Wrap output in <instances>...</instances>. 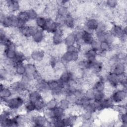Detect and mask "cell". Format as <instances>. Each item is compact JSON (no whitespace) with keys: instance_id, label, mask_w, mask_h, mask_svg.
Instances as JSON below:
<instances>
[{"instance_id":"obj_1","label":"cell","mask_w":127,"mask_h":127,"mask_svg":"<svg viewBox=\"0 0 127 127\" xmlns=\"http://www.w3.org/2000/svg\"><path fill=\"white\" fill-rule=\"evenodd\" d=\"M25 99L19 95H13L11 97L5 99V101L1 103V105L8 109L18 112L24 106Z\"/></svg>"},{"instance_id":"obj_2","label":"cell","mask_w":127,"mask_h":127,"mask_svg":"<svg viewBox=\"0 0 127 127\" xmlns=\"http://www.w3.org/2000/svg\"><path fill=\"white\" fill-rule=\"evenodd\" d=\"M127 96V89L117 88L113 91L110 97L115 104H126Z\"/></svg>"},{"instance_id":"obj_3","label":"cell","mask_w":127,"mask_h":127,"mask_svg":"<svg viewBox=\"0 0 127 127\" xmlns=\"http://www.w3.org/2000/svg\"><path fill=\"white\" fill-rule=\"evenodd\" d=\"M109 31L118 40L127 35V27L121 24L113 23L112 24Z\"/></svg>"},{"instance_id":"obj_4","label":"cell","mask_w":127,"mask_h":127,"mask_svg":"<svg viewBox=\"0 0 127 127\" xmlns=\"http://www.w3.org/2000/svg\"><path fill=\"white\" fill-rule=\"evenodd\" d=\"M80 58V53L79 52H69L65 51L60 57V60L67 65L71 63H76Z\"/></svg>"},{"instance_id":"obj_5","label":"cell","mask_w":127,"mask_h":127,"mask_svg":"<svg viewBox=\"0 0 127 127\" xmlns=\"http://www.w3.org/2000/svg\"><path fill=\"white\" fill-rule=\"evenodd\" d=\"M99 19L95 17H88L84 18L83 27L85 30L94 33L97 29Z\"/></svg>"},{"instance_id":"obj_6","label":"cell","mask_w":127,"mask_h":127,"mask_svg":"<svg viewBox=\"0 0 127 127\" xmlns=\"http://www.w3.org/2000/svg\"><path fill=\"white\" fill-rule=\"evenodd\" d=\"M46 53L45 50L41 48H38L33 51H32L29 58L31 61L35 63H39L42 62L46 56Z\"/></svg>"},{"instance_id":"obj_7","label":"cell","mask_w":127,"mask_h":127,"mask_svg":"<svg viewBox=\"0 0 127 127\" xmlns=\"http://www.w3.org/2000/svg\"><path fill=\"white\" fill-rule=\"evenodd\" d=\"M106 83L114 89H116L120 85V76L112 71L107 72L105 75Z\"/></svg>"},{"instance_id":"obj_8","label":"cell","mask_w":127,"mask_h":127,"mask_svg":"<svg viewBox=\"0 0 127 127\" xmlns=\"http://www.w3.org/2000/svg\"><path fill=\"white\" fill-rule=\"evenodd\" d=\"M4 4L9 14H16L20 10L19 1L16 0H4Z\"/></svg>"},{"instance_id":"obj_9","label":"cell","mask_w":127,"mask_h":127,"mask_svg":"<svg viewBox=\"0 0 127 127\" xmlns=\"http://www.w3.org/2000/svg\"><path fill=\"white\" fill-rule=\"evenodd\" d=\"M65 36L64 29L59 28L51 35V43L53 46H57L63 44Z\"/></svg>"},{"instance_id":"obj_10","label":"cell","mask_w":127,"mask_h":127,"mask_svg":"<svg viewBox=\"0 0 127 127\" xmlns=\"http://www.w3.org/2000/svg\"><path fill=\"white\" fill-rule=\"evenodd\" d=\"M37 29L38 28L34 25L26 24L19 30V32L23 37L27 39H31L35 32L37 31Z\"/></svg>"},{"instance_id":"obj_11","label":"cell","mask_w":127,"mask_h":127,"mask_svg":"<svg viewBox=\"0 0 127 127\" xmlns=\"http://www.w3.org/2000/svg\"><path fill=\"white\" fill-rule=\"evenodd\" d=\"M127 65L126 63L120 61L116 63L112 67L111 71L117 75L122 76L126 75Z\"/></svg>"},{"instance_id":"obj_12","label":"cell","mask_w":127,"mask_h":127,"mask_svg":"<svg viewBox=\"0 0 127 127\" xmlns=\"http://www.w3.org/2000/svg\"><path fill=\"white\" fill-rule=\"evenodd\" d=\"M73 79H74L73 73L67 69H66L61 72L58 79L64 86L65 85L68 84Z\"/></svg>"},{"instance_id":"obj_13","label":"cell","mask_w":127,"mask_h":127,"mask_svg":"<svg viewBox=\"0 0 127 127\" xmlns=\"http://www.w3.org/2000/svg\"><path fill=\"white\" fill-rule=\"evenodd\" d=\"M95 36L93 32H90L86 30H83L81 33V45L86 44L90 45L94 40Z\"/></svg>"},{"instance_id":"obj_14","label":"cell","mask_w":127,"mask_h":127,"mask_svg":"<svg viewBox=\"0 0 127 127\" xmlns=\"http://www.w3.org/2000/svg\"><path fill=\"white\" fill-rule=\"evenodd\" d=\"M59 28V26L54 19L50 17L47 18L46 25L44 30V31L46 33L49 34H52Z\"/></svg>"},{"instance_id":"obj_15","label":"cell","mask_w":127,"mask_h":127,"mask_svg":"<svg viewBox=\"0 0 127 127\" xmlns=\"http://www.w3.org/2000/svg\"><path fill=\"white\" fill-rule=\"evenodd\" d=\"M76 27V19L70 13L66 15L64 18V28L73 31Z\"/></svg>"},{"instance_id":"obj_16","label":"cell","mask_w":127,"mask_h":127,"mask_svg":"<svg viewBox=\"0 0 127 127\" xmlns=\"http://www.w3.org/2000/svg\"><path fill=\"white\" fill-rule=\"evenodd\" d=\"M46 35L47 33L44 30L38 28L32 37L31 40L33 42L39 46L45 41Z\"/></svg>"},{"instance_id":"obj_17","label":"cell","mask_w":127,"mask_h":127,"mask_svg":"<svg viewBox=\"0 0 127 127\" xmlns=\"http://www.w3.org/2000/svg\"><path fill=\"white\" fill-rule=\"evenodd\" d=\"M43 99L42 93L38 90L34 89L29 90L26 100L35 104Z\"/></svg>"},{"instance_id":"obj_18","label":"cell","mask_w":127,"mask_h":127,"mask_svg":"<svg viewBox=\"0 0 127 127\" xmlns=\"http://www.w3.org/2000/svg\"><path fill=\"white\" fill-rule=\"evenodd\" d=\"M0 98L7 99L13 96V94L8 86L1 82L0 85Z\"/></svg>"},{"instance_id":"obj_19","label":"cell","mask_w":127,"mask_h":127,"mask_svg":"<svg viewBox=\"0 0 127 127\" xmlns=\"http://www.w3.org/2000/svg\"><path fill=\"white\" fill-rule=\"evenodd\" d=\"M101 111L105 110H113L115 104L110 97H105L102 101L99 102Z\"/></svg>"},{"instance_id":"obj_20","label":"cell","mask_w":127,"mask_h":127,"mask_svg":"<svg viewBox=\"0 0 127 127\" xmlns=\"http://www.w3.org/2000/svg\"><path fill=\"white\" fill-rule=\"evenodd\" d=\"M25 64L26 67L25 74L33 79L34 75L38 71L36 64L33 62H28Z\"/></svg>"},{"instance_id":"obj_21","label":"cell","mask_w":127,"mask_h":127,"mask_svg":"<svg viewBox=\"0 0 127 127\" xmlns=\"http://www.w3.org/2000/svg\"><path fill=\"white\" fill-rule=\"evenodd\" d=\"M63 44L65 46L75 45L76 44V38L73 31L66 34L64 38Z\"/></svg>"},{"instance_id":"obj_22","label":"cell","mask_w":127,"mask_h":127,"mask_svg":"<svg viewBox=\"0 0 127 127\" xmlns=\"http://www.w3.org/2000/svg\"><path fill=\"white\" fill-rule=\"evenodd\" d=\"M82 57L90 62H92L97 60L98 52L94 49L90 48L84 53H81Z\"/></svg>"},{"instance_id":"obj_23","label":"cell","mask_w":127,"mask_h":127,"mask_svg":"<svg viewBox=\"0 0 127 127\" xmlns=\"http://www.w3.org/2000/svg\"><path fill=\"white\" fill-rule=\"evenodd\" d=\"M8 87L12 91L13 95H19L20 92L23 89H22L19 80H13L9 84Z\"/></svg>"},{"instance_id":"obj_24","label":"cell","mask_w":127,"mask_h":127,"mask_svg":"<svg viewBox=\"0 0 127 127\" xmlns=\"http://www.w3.org/2000/svg\"><path fill=\"white\" fill-rule=\"evenodd\" d=\"M1 27L4 28H12V18L11 14H6L4 18L0 20Z\"/></svg>"},{"instance_id":"obj_25","label":"cell","mask_w":127,"mask_h":127,"mask_svg":"<svg viewBox=\"0 0 127 127\" xmlns=\"http://www.w3.org/2000/svg\"><path fill=\"white\" fill-rule=\"evenodd\" d=\"M47 22V17L39 15V16L35 20L34 23L35 26L38 28L44 31Z\"/></svg>"},{"instance_id":"obj_26","label":"cell","mask_w":127,"mask_h":127,"mask_svg":"<svg viewBox=\"0 0 127 127\" xmlns=\"http://www.w3.org/2000/svg\"><path fill=\"white\" fill-rule=\"evenodd\" d=\"M35 89L40 91L41 93L46 91L49 90L47 80L43 79L39 81L36 82Z\"/></svg>"},{"instance_id":"obj_27","label":"cell","mask_w":127,"mask_h":127,"mask_svg":"<svg viewBox=\"0 0 127 127\" xmlns=\"http://www.w3.org/2000/svg\"><path fill=\"white\" fill-rule=\"evenodd\" d=\"M14 71L15 75L20 77L25 74L26 67L24 63L17 64L14 65Z\"/></svg>"},{"instance_id":"obj_28","label":"cell","mask_w":127,"mask_h":127,"mask_svg":"<svg viewBox=\"0 0 127 127\" xmlns=\"http://www.w3.org/2000/svg\"><path fill=\"white\" fill-rule=\"evenodd\" d=\"M72 106L71 103L64 97L59 100V106L66 111H69Z\"/></svg>"},{"instance_id":"obj_29","label":"cell","mask_w":127,"mask_h":127,"mask_svg":"<svg viewBox=\"0 0 127 127\" xmlns=\"http://www.w3.org/2000/svg\"><path fill=\"white\" fill-rule=\"evenodd\" d=\"M119 5V1L116 0H108L104 1V5L107 8L115 10Z\"/></svg>"},{"instance_id":"obj_30","label":"cell","mask_w":127,"mask_h":127,"mask_svg":"<svg viewBox=\"0 0 127 127\" xmlns=\"http://www.w3.org/2000/svg\"><path fill=\"white\" fill-rule=\"evenodd\" d=\"M23 109H24L25 113H27V114H30L36 111L35 104L27 100L25 101V102L24 105L23 106Z\"/></svg>"},{"instance_id":"obj_31","label":"cell","mask_w":127,"mask_h":127,"mask_svg":"<svg viewBox=\"0 0 127 127\" xmlns=\"http://www.w3.org/2000/svg\"><path fill=\"white\" fill-rule=\"evenodd\" d=\"M59 106V100L53 97L46 102V109L53 110Z\"/></svg>"},{"instance_id":"obj_32","label":"cell","mask_w":127,"mask_h":127,"mask_svg":"<svg viewBox=\"0 0 127 127\" xmlns=\"http://www.w3.org/2000/svg\"><path fill=\"white\" fill-rule=\"evenodd\" d=\"M57 14L61 16L65 17L66 15L70 13V10L68 7L64 5H59L56 10Z\"/></svg>"},{"instance_id":"obj_33","label":"cell","mask_w":127,"mask_h":127,"mask_svg":"<svg viewBox=\"0 0 127 127\" xmlns=\"http://www.w3.org/2000/svg\"><path fill=\"white\" fill-rule=\"evenodd\" d=\"M29 21H35V20L39 16V14L37 10L33 8H29L27 10Z\"/></svg>"},{"instance_id":"obj_34","label":"cell","mask_w":127,"mask_h":127,"mask_svg":"<svg viewBox=\"0 0 127 127\" xmlns=\"http://www.w3.org/2000/svg\"><path fill=\"white\" fill-rule=\"evenodd\" d=\"M54 117L62 118L64 117L67 114V112L62 108H61L59 106L53 110Z\"/></svg>"},{"instance_id":"obj_35","label":"cell","mask_w":127,"mask_h":127,"mask_svg":"<svg viewBox=\"0 0 127 127\" xmlns=\"http://www.w3.org/2000/svg\"><path fill=\"white\" fill-rule=\"evenodd\" d=\"M104 52H108L112 51V44H110L105 41L100 42V50Z\"/></svg>"},{"instance_id":"obj_36","label":"cell","mask_w":127,"mask_h":127,"mask_svg":"<svg viewBox=\"0 0 127 127\" xmlns=\"http://www.w3.org/2000/svg\"><path fill=\"white\" fill-rule=\"evenodd\" d=\"M118 120L121 124V126L127 127V115L126 112H123L118 113Z\"/></svg>"},{"instance_id":"obj_37","label":"cell","mask_w":127,"mask_h":127,"mask_svg":"<svg viewBox=\"0 0 127 127\" xmlns=\"http://www.w3.org/2000/svg\"><path fill=\"white\" fill-rule=\"evenodd\" d=\"M16 14L17 18L19 20L24 21L27 23L28 22H29V18L27 10H20Z\"/></svg>"},{"instance_id":"obj_38","label":"cell","mask_w":127,"mask_h":127,"mask_svg":"<svg viewBox=\"0 0 127 127\" xmlns=\"http://www.w3.org/2000/svg\"><path fill=\"white\" fill-rule=\"evenodd\" d=\"M105 97H106V96L104 91H95L93 97V100L97 102H100Z\"/></svg>"},{"instance_id":"obj_39","label":"cell","mask_w":127,"mask_h":127,"mask_svg":"<svg viewBox=\"0 0 127 127\" xmlns=\"http://www.w3.org/2000/svg\"><path fill=\"white\" fill-rule=\"evenodd\" d=\"M118 40L115 38V37L111 33V32L108 31H107L105 35L104 41L109 43L110 44H113L116 43V40Z\"/></svg>"},{"instance_id":"obj_40","label":"cell","mask_w":127,"mask_h":127,"mask_svg":"<svg viewBox=\"0 0 127 127\" xmlns=\"http://www.w3.org/2000/svg\"><path fill=\"white\" fill-rule=\"evenodd\" d=\"M94 92H95V91L91 87H89L87 89H86V90L85 91L84 96H85L86 97H87V98H88L90 100H93Z\"/></svg>"},{"instance_id":"obj_41","label":"cell","mask_w":127,"mask_h":127,"mask_svg":"<svg viewBox=\"0 0 127 127\" xmlns=\"http://www.w3.org/2000/svg\"><path fill=\"white\" fill-rule=\"evenodd\" d=\"M42 113L48 120L52 119L54 117L53 111V110H51L45 109Z\"/></svg>"},{"instance_id":"obj_42","label":"cell","mask_w":127,"mask_h":127,"mask_svg":"<svg viewBox=\"0 0 127 127\" xmlns=\"http://www.w3.org/2000/svg\"><path fill=\"white\" fill-rule=\"evenodd\" d=\"M90 47L91 49L98 52L100 50V42L95 38L90 44Z\"/></svg>"}]
</instances>
